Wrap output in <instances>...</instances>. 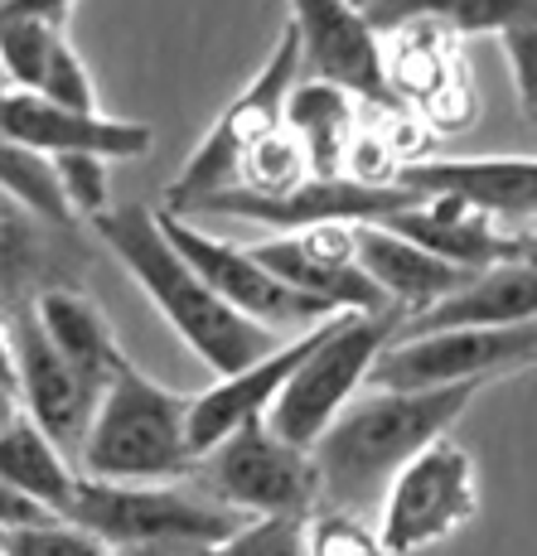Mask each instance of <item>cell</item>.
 <instances>
[{
    "label": "cell",
    "instance_id": "26",
    "mask_svg": "<svg viewBox=\"0 0 537 556\" xmlns=\"http://www.w3.org/2000/svg\"><path fill=\"white\" fill-rule=\"evenodd\" d=\"M0 194H10L20 208L35 213L49 228L73 232V213L59 185V165L49 155L29 151V146L10 141V136H0Z\"/></svg>",
    "mask_w": 537,
    "mask_h": 556
},
{
    "label": "cell",
    "instance_id": "41",
    "mask_svg": "<svg viewBox=\"0 0 537 556\" xmlns=\"http://www.w3.org/2000/svg\"><path fill=\"white\" fill-rule=\"evenodd\" d=\"M0 92H5V73H0Z\"/></svg>",
    "mask_w": 537,
    "mask_h": 556
},
{
    "label": "cell",
    "instance_id": "31",
    "mask_svg": "<svg viewBox=\"0 0 537 556\" xmlns=\"http://www.w3.org/2000/svg\"><path fill=\"white\" fill-rule=\"evenodd\" d=\"M0 547H5V556H116L107 542H98L68 518H45L35 528L0 532Z\"/></svg>",
    "mask_w": 537,
    "mask_h": 556
},
{
    "label": "cell",
    "instance_id": "35",
    "mask_svg": "<svg viewBox=\"0 0 537 556\" xmlns=\"http://www.w3.org/2000/svg\"><path fill=\"white\" fill-rule=\"evenodd\" d=\"M53 518V513H45L35 504V498H25L10 479H0V532H15V528H35V522Z\"/></svg>",
    "mask_w": 537,
    "mask_h": 556
},
{
    "label": "cell",
    "instance_id": "5",
    "mask_svg": "<svg viewBox=\"0 0 537 556\" xmlns=\"http://www.w3.org/2000/svg\"><path fill=\"white\" fill-rule=\"evenodd\" d=\"M68 522L92 532L112 552L155 547V542H203V547H223L238 538L252 518L223 508L203 489L189 484H102V479H78Z\"/></svg>",
    "mask_w": 537,
    "mask_h": 556
},
{
    "label": "cell",
    "instance_id": "38",
    "mask_svg": "<svg viewBox=\"0 0 537 556\" xmlns=\"http://www.w3.org/2000/svg\"><path fill=\"white\" fill-rule=\"evenodd\" d=\"M25 416V402H20V388L10 378H0V435L10 431V426Z\"/></svg>",
    "mask_w": 537,
    "mask_h": 556
},
{
    "label": "cell",
    "instance_id": "36",
    "mask_svg": "<svg viewBox=\"0 0 537 556\" xmlns=\"http://www.w3.org/2000/svg\"><path fill=\"white\" fill-rule=\"evenodd\" d=\"M78 0H10L0 15H35V20H49V25H63L68 29V15Z\"/></svg>",
    "mask_w": 537,
    "mask_h": 556
},
{
    "label": "cell",
    "instance_id": "15",
    "mask_svg": "<svg viewBox=\"0 0 537 556\" xmlns=\"http://www.w3.org/2000/svg\"><path fill=\"white\" fill-rule=\"evenodd\" d=\"M412 199H460L509 232L537 228V155H426L397 175Z\"/></svg>",
    "mask_w": 537,
    "mask_h": 556
},
{
    "label": "cell",
    "instance_id": "29",
    "mask_svg": "<svg viewBox=\"0 0 537 556\" xmlns=\"http://www.w3.org/2000/svg\"><path fill=\"white\" fill-rule=\"evenodd\" d=\"M59 165V185L63 199H68L73 223H98L102 213H112V160L102 155H63L53 160Z\"/></svg>",
    "mask_w": 537,
    "mask_h": 556
},
{
    "label": "cell",
    "instance_id": "13",
    "mask_svg": "<svg viewBox=\"0 0 537 556\" xmlns=\"http://www.w3.org/2000/svg\"><path fill=\"white\" fill-rule=\"evenodd\" d=\"M5 334H10V363H15V388H20V402H25V416L78 465L83 435H88L92 416H98L102 388L83 378V372L49 344L35 309L5 319Z\"/></svg>",
    "mask_w": 537,
    "mask_h": 556
},
{
    "label": "cell",
    "instance_id": "32",
    "mask_svg": "<svg viewBox=\"0 0 537 556\" xmlns=\"http://www.w3.org/2000/svg\"><path fill=\"white\" fill-rule=\"evenodd\" d=\"M35 98L59 102V106H68V112H102L92 68L83 63V53L73 49V39H63V45L53 49V63H49V73H45V83H39Z\"/></svg>",
    "mask_w": 537,
    "mask_h": 556
},
{
    "label": "cell",
    "instance_id": "39",
    "mask_svg": "<svg viewBox=\"0 0 537 556\" xmlns=\"http://www.w3.org/2000/svg\"><path fill=\"white\" fill-rule=\"evenodd\" d=\"M0 378L15 382V363H10V334H5V319H0Z\"/></svg>",
    "mask_w": 537,
    "mask_h": 556
},
{
    "label": "cell",
    "instance_id": "4",
    "mask_svg": "<svg viewBox=\"0 0 537 556\" xmlns=\"http://www.w3.org/2000/svg\"><path fill=\"white\" fill-rule=\"evenodd\" d=\"M402 325L407 319L397 315V309L325 319L315 334V349H310L305 363L296 368V378L286 382L282 402L272 406L266 426H272L282 441L300 445V451H315L320 435L344 416V406L369 388L373 363L402 334Z\"/></svg>",
    "mask_w": 537,
    "mask_h": 556
},
{
    "label": "cell",
    "instance_id": "27",
    "mask_svg": "<svg viewBox=\"0 0 537 556\" xmlns=\"http://www.w3.org/2000/svg\"><path fill=\"white\" fill-rule=\"evenodd\" d=\"M68 39L63 25H49V20L35 15H0V73H5L10 92H39L45 83L53 49Z\"/></svg>",
    "mask_w": 537,
    "mask_h": 556
},
{
    "label": "cell",
    "instance_id": "30",
    "mask_svg": "<svg viewBox=\"0 0 537 556\" xmlns=\"http://www.w3.org/2000/svg\"><path fill=\"white\" fill-rule=\"evenodd\" d=\"M305 556H392V552L383 547L378 528H369L359 513L320 508L305 522Z\"/></svg>",
    "mask_w": 537,
    "mask_h": 556
},
{
    "label": "cell",
    "instance_id": "40",
    "mask_svg": "<svg viewBox=\"0 0 537 556\" xmlns=\"http://www.w3.org/2000/svg\"><path fill=\"white\" fill-rule=\"evenodd\" d=\"M519 262L537 266V228H533V232H523V238H519Z\"/></svg>",
    "mask_w": 537,
    "mask_h": 556
},
{
    "label": "cell",
    "instance_id": "42",
    "mask_svg": "<svg viewBox=\"0 0 537 556\" xmlns=\"http://www.w3.org/2000/svg\"><path fill=\"white\" fill-rule=\"evenodd\" d=\"M5 5H10V0H0V10H5Z\"/></svg>",
    "mask_w": 537,
    "mask_h": 556
},
{
    "label": "cell",
    "instance_id": "16",
    "mask_svg": "<svg viewBox=\"0 0 537 556\" xmlns=\"http://www.w3.org/2000/svg\"><path fill=\"white\" fill-rule=\"evenodd\" d=\"M0 136L29 146V151L63 160V155H102V160H136L150 151L155 131L146 122H126L112 112H68L35 92H0Z\"/></svg>",
    "mask_w": 537,
    "mask_h": 556
},
{
    "label": "cell",
    "instance_id": "37",
    "mask_svg": "<svg viewBox=\"0 0 537 556\" xmlns=\"http://www.w3.org/2000/svg\"><path fill=\"white\" fill-rule=\"evenodd\" d=\"M116 556H223L218 547H203V542H155V547H132Z\"/></svg>",
    "mask_w": 537,
    "mask_h": 556
},
{
    "label": "cell",
    "instance_id": "14",
    "mask_svg": "<svg viewBox=\"0 0 537 556\" xmlns=\"http://www.w3.org/2000/svg\"><path fill=\"white\" fill-rule=\"evenodd\" d=\"M300 39V78L353 92L363 106H397L383 73V35L353 0H286Z\"/></svg>",
    "mask_w": 537,
    "mask_h": 556
},
{
    "label": "cell",
    "instance_id": "21",
    "mask_svg": "<svg viewBox=\"0 0 537 556\" xmlns=\"http://www.w3.org/2000/svg\"><path fill=\"white\" fill-rule=\"evenodd\" d=\"M537 325V266L509 262L479 271L465 291L440 301L426 315L407 319L402 334H436V329H519Z\"/></svg>",
    "mask_w": 537,
    "mask_h": 556
},
{
    "label": "cell",
    "instance_id": "11",
    "mask_svg": "<svg viewBox=\"0 0 537 556\" xmlns=\"http://www.w3.org/2000/svg\"><path fill=\"white\" fill-rule=\"evenodd\" d=\"M383 73L397 106L422 116V126L446 141L479 122V88L460 39L440 25H402L383 35Z\"/></svg>",
    "mask_w": 537,
    "mask_h": 556
},
{
    "label": "cell",
    "instance_id": "9",
    "mask_svg": "<svg viewBox=\"0 0 537 556\" xmlns=\"http://www.w3.org/2000/svg\"><path fill=\"white\" fill-rule=\"evenodd\" d=\"M378 538L392 556L426 552L436 542L455 538L470 518L479 513V469L465 445L446 441L426 445L402 475L392 479L383 498Z\"/></svg>",
    "mask_w": 537,
    "mask_h": 556
},
{
    "label": "cell",
    "instance_id": "28",
    "mask_svg": "<svg viewBox=\"0 0 537 556\" xmlns=\"http://www.w3.org/2000/svg\"><path fill=\"white\" fill-rule=\"evenodd\" d=\"M305 179H315L310 175V160L286 126L266 136L262 146H252L238 169V189H247V194H291Z\"/></svg>",
    "mask_w": 537,
    "mask_h": 556
},
{
    "label": "cell",
    "instance_id": "7",
    "mask_svg": "<svg viewBox=\"0 0 537 556\" xmlns=\"http://www.w3.org/2000/svg\"><path fill=\"white\" fill-rule=\"evenodd\" d=\"M195 484L242 518H300L310 522L325 504L320 465L310 451L282 441L266 421L242 426L199 459Z\"/></svg>",
    "mask_w": 537,
    "mask_h": 556
},
{
    "label": "cell",
    "instance_id": "1",
    "mask_svg": "<svg viewBox=\"0 0 537 556\" xmlns=\"http://www.w3.org/2000/svg\"><path fill=\"white\" fill-rule=\"evenodd\" d=\"M92 232H98L102 248L126 266V276H132L146 301L160 309V319L175 329V339L213 378H233V372L252 368L257 358L276 354V349L291 339V334L282 339L276 329L257 325V319L238 315L228 301H218V295L203 286V276L195 266L170 248L155 208H146V203H122V208L102 213V218L92 223Z\"/></svg>",
    "mask_w": 537,
    "mask_h": 556
},
{
    "label": "cell",
    "instance_id": "8",
    "mask_svg": "<svg viewBox=\"0 0 537 556\" xmlns=\"http://www.w3.org/2000/svg\"><path fill=\"white\" fill-rule=\"evenodd\" d=\"M537 363V325L519 329H436V334H397L373 363L369 388L383 392H432L460 382H494Z\"/></svg>",
    "mask_w": 537,
    "mask_h": 556
},
{
    "label": "cell",
    "instance_id": "43",
    "mask_svg": "<svg viewBox=\"0 0 537 556\" xmlns=\"http://www.w3.org/2000/svg\"><path fill=\"white\" fill-rule=\"evenodd\" d=\"M0 556H5V547H0Z\"/></svg>",
    "mask_w": 537,
    "mask_h": 556
},
{
    "label": "cell",
    "instance_id": "12",
    "mask_svg": "<svg viewBox=\"0 0 537 556\" xmlns=\"http://www.w3.org/2000/svg\"><path fill=\"white\" fill-rule=\"evenodd\" d=\"M353 228H359V223H315V228H305V232H276V238H266V242H252V256L282 286L329 305L335 315H383V309H392V305L383 301V291L363 276Z\"/></svg>",
    "mask_w": 537,
    "mask_h": 556
},
{
    "label": "cell",
    "instance_id": "33",
    "mask_svg": "<svg viewBox=\"0 0 537 556\" xmlns=\"http://www.w3.org/2000/svg\"><path fill=\"white\" fill-rule=\"evenodd\" d=\"M223 556H305V522L300 518H252L238 538L218 547Z\"/></svg>",
    "mask_w": 537,
    "mask_h": 556
},
{
    "label": "cell",
    "instance_id": "3",
    "mask_svg": "<svg viewBox=\"0 0 537 556\" xmlns=\"http://www.w3.org/2000/svg\"><path fill=\"white\" fill-rule=\"evenodd\" d=\"M189 392L165 388L126 363L83 435L78 475L102 484H189L199 469L189 445Z\"/></svg>",
    "mask_w": 537,
    "mask_h": 556
},
{
    "label": "cell",
    "instance_id": "17",
    "mask_svg": "<svg viewBox=\"0 0 537 556\" xmlns=\"http://www.w3.org/2000/svg\"><path fill=\"white\" fill-rule=\"evenodd\" d=\"M315 329L305 334H291L276 354L257 358L252 368L233 372V378H213V388L195 392V406H189V445L203 459L213 445H223L228 435H238L242 426H257L272 416V406L282 402L286 382L296 378V368L305 363V354L315 349Z\"/></svg>",
    "mask_w": 537,
    "mask_h": 556
},
{
    "label": "cell",
    "instance_id": "22",
    "mask_svg": "<svg viewBox=\"0 0 537 556\" xmlns=\"http://www.w3.org/2000/svg\"><path fill=\"white\" fill-rule=\"evenodd\" d=\"M35 319L49 334V344L88 382H98L102 392L112 388V378L132 363L122 354V344H116L112 319L102 315V305L92 301L83 286H53V291H45L35 301Z\"/></svg>",
    "mask_w": 537,
    "mask_h": 556
},
{
    "label": "cell",
    "instance_id": "10",
    "mask_svg": "<svg viewBox=\"0 0 537 556\" xmlns=\"http://www.w3.org/2000/svg\"><path fill=\"white\" fill-rule=\"evenodd\" d=\"M155 218H160V228H165L170 248L185 256V262L203 276V286H209L218 301H228L238 315L257 319V325H266V329H291V334H305V329L335 319L329 305L310 301V295H296L291 286L276 281V276L252 256V248L218 238V232H209L195 218H179V213H170L165 203H155Z\"/></svg>",
    "mask_w": 537,
    "mask_h": 556
},
{
    "label": "cell",
    "instance_id": "23",
    "mask_svg": "<svg viewBox=\"0 0 537 556\" xmlns=\"http://www.w3.org/2000/svg\"><path fill=\"white\" fill-rule=\"evenodd\" d=\"M363 126V102L320 78H300L286 98V131L300 141L315 179H344L353 136Z\"/></svg>",
    "mask_w": 537,
    "mask_h": 556
},
{
    "label": "cell",
    "instance_id": "20",
    "mask_svg": "<svg viewBox=\"0 0 537 556\" xmlns=\"http://www.w3.org/2000/svg\"><path fill=\"white\" fill-rule=\"evenodd\" d=\"M353 242H359V266L373 286L383 291L402 319H416L426 309H436L440 301H450L455 291H465L475 281V271H460V266L440 262V256L422 252L416 242L397 238L383 223H359L353 228Z\"/></svg>",
    "mask_w": 537,
    "mask_h": 556
},
{
    "label": "cell",
    "instance_id": "24",
    "mask_svg": "<svg viewBox=\"0 0 537 556\" xmlns=\"http://www.w3.org/2000/svg\"><path fill=\"white\" fill-rule=\"evenodd\" d=\"M378 35L402 25H440L446 35H503V29L537 25V0H353Z\"/></svg>",
    "mask_w": 537,
    "mask_h": 556
},
{
    "label": "cell",
    "instance_id": "34",
    "mask_svg": "<svg viewBox=\"0 0 537 556\" xmlns=\"http://www.w3.org/2000/svg\"><path fill=\"white\" fill-rule=\"evenodd\" d=\"M499 49H503V59H509V78H513V92H519L523 122L537 126V25L503 29Z\"/></svg>",
    "mask_w": 537,
    "mask_h": 556
},
{
    "label": "cell",
    "instance_id": "18",
    "mask_svg": "<svg viewBox=\"0 0 537 556\" xmlns=\"http://www.w3.org/2000/svg\"><path fill=\"white\" fill-rule=\"evenodd\" d=\"M383 228H392L397 238L416 242L422 252L440 256V262L460 266V271H494V266L519 262V238L503 223H494L489 213L470 208L460 199H416L412 208H397L388 218H378Z\"/></svg>",
    "mask_w": 537,
    "mask_h": 556
},
{
    "label": "cell",
    "instance_id": "6",
    "mask_svg": "<svg viewBox=\"0 0 537 556\" xmlns=\"http://www.w3.org/2000/svg\"><path fill=\"white\" fill-rule=\"evenodd\" d=\"M296 83H300V39H296L291 20H286L276 45L266 49L262 68L242 83L238 98L213 116V126L195 146V155L170 179L165 208H189V203L213 199V194H223V189H238V169H242L247 151L286 126V98L296 92Z\"/></svg>",
    "mask_w": 537,
    "mask_h": 556
},
{
    "label": "cell",
    "instance_id": "19",
    "mask_svg": "<svg viewBox=\"0 0 537 556\" xmlns=\"http://www.w3.org/2000/svg\"><path fill=\"white\" fill-rule=\"evenodd\" d=\"M83 266L73 262L68 232L39 223L10 194H0V319L29 315L53 286H78Z\"/></svg>",
    "mask_w": 537,
    "mask_h": 556
},
{
    "label": "cell",
    "instance_id": "2",
    "mask_svg": "<svg viewBox=\"0 0 537 556\" xmlns=\"http://www.w3.org/2000/svg\"><path fill=\"white\" fill-rule=\"evenodd\" d=\"M489 382H460V388H432V392H359L344 416L320 435L315 455L325 504L339 513L383 508L392 479L412 465L426 445L446 441L450 426L470 412V402Z\"/></svg>",
    "mask_w": 537,
    "mask_h": 556
},
{
    "label": "cell",
    "instance_id": "25",
    "mask_svg": "<svg viewBox=\"0 0 537 556\" xmlns=\"http://www.w3.org/2000/svg\"><path fill=\"white\" fill-rule=\"evenodd\" d=\"M0 479H10L20 494L35 498V504L45 513H53V518H63L73 504V494H78L83 475L29 416H20V421L0 435Z\"/></svg>",
    "mask_w": 537,
    "mask_h": 556
}]
</instances>
